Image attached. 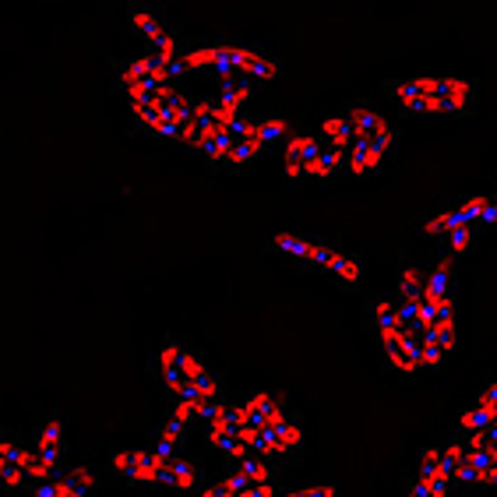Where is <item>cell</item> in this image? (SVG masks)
<instances>
[{"instance_id":"52a82bcc","label":"cell","mask_w":497,"mask_h":497,"mask_svg":"<svg viewBox=\"0 0 497 497\" xmlns=\"http://www.w3.org/2000/svg\"><path fill=\"white\" fill-rule=\"evenodd\" d=\"M272 244L283 250V254H290V258L321 265L325 272H331V276H335L339 283H346V286H357V283H360V261H357L353 254H346V250H335V248H329V244H314V240H307V237H300V233H276Z\"/></svg>"},{"instance_id":"ac0fdd59","label":"cell","mask_w":497,"mask_h":497,"mask_svg":"<svg viewBox=\"0 0 497 497\" xmlns=\"http://www.w3.org/2000/svg\"><path fill=\"white\" fill-rule=\"evenodd\" d=\"M237 469L248 476V483H272L276 476H272V469H268V462L258 456L244 458V462H237Z\"/></svg>"},{"instance_id":"ffe728a7","label":"cell","mask_w":497,"mask_h":497,"mask_svg":"<svg viewBox=\"0 0 497 497\" xmlns=\"http://www.w3.org/2000/svg\"><path fill=\"white\" fill-rule=\"evenodd\" d=\"M462 448H465V452H483V448H491V441H487V427H483V430H469L465 441H462Z\"/></svg>"},{"instance_id":"8992f818","label":"cell","mask_w":497,"mask_h":497,"mask_svg":"<svg viewBox=\"0 0 497 497\" xmlns=\"http://www.w3.org/2000/svg\"><path fill=\"white\" fill-rule=\"evenodd\" d=\"M127 103H131L134 117L149 127V131H156V134L176 141L194 99H187L180 88H173V82H169V85L152 88V92H145V95H138V99H127Z\"/></svg>"},{"instance_id":"8fae6325","label":"cell","mask_w":497,"mask_h":497,"mask_svg":"<svg viewBox=\"0 0 497 497\" xmlns=\"http://www.w3.org/2000/svg\"><path fill=\"white\" fill-rule=\"evenodd\" d=\"M173 78H176L173 68L163 64L156 53L134 57L131 64H124V71H121V85H124L127 99H138V95H145V92H152V88H159V85H169Z\"/></svg>"},{"instance_id":"7c38bea8","label":"cell","mask_w":497,"mask_h":497,"mask_svg":"<svg viewBox=\"0 0 497 497\" xmlns=\"http://www.w3.org/2000/svg\"><path fill=\"white\" fill-rule=\"evenodd\" d=\"M303 441V430L296 420H283L276 427H261V448H258V458H283V456H293Z\"/></svg>"},{"instance_id":"2e32d148","label":"cell","mask_w":497,"mask_h":497,"mask_svg":"<svg viewBox=\"0 0 497 497\" xmlns=\"http://www.w3.org/2000/svg\"><path fill=\"white\" fill-rule=\"evenodd\" d=\"M399 300L402 303H420L423 300V272L413 268V265H406L399 272Z\"/></svg>"},{"instance_id":"d6986e66","label":"cell","mask_w":497,"mask_h":497,"mask_svg":"<svg viewBox=\"0 0 497 497\" xmlns=\"http://www.w3.org/2000/svg\"><path fill=\"white\" fill-rule=\"evenodd\" d=\"M445 240H448V250L452 254H465V250L473 248V240H476V230L473 226H462V230H452Z\"/></svg>"},{"instance_id":"7a4b0ae2","label":"cell","mask_w":497,"mask_h":497,"mask_svg":"<svg viewBox=\"0 0 497 497\" xmlns=\"http://www.w3.org/2000/svg\"><path fill=\"white\" fill-rule=\"evenodd\" d=\"M176 71H215L222 78H250V82H272L279 75V64L250 46H233V42H212V46H194L176 57Z\"/></svg>"},{"instance_id":"5bb4252c","label":"cell","mask_w":497,"mask_h":497,"mask_svg":"<svg viewBox=\"0 0 497 497\" xmlns=\"http://www.w3.org/2000/svg\"><path fill=\"white\" fill-rule=\"evenodd\" d=\"M32 452H36L42 465L57 476V465H60V456H64V427H60V420H57V416H50V420L40 427Z\"/></svg>"},{"instance_id":"7402d4cb","label":"cell","mask_w":497,"mask_h":497,"mask_svg":"<svg viewBox=\"0 0 497 497\" xmlns=\"http://www.w3.org/2000/svg\"><path fill=\"white\" fill-rule=\"evenodd\" d=\"M476 483H483V487H497V465H487V469H480Z\"/></svg>"},{"instance_id":"e0dca14e","label":"cell","mask_w":497,"mask_h":497,"mask_svg":"<svg viewBox=\"0 0 497 497\" xmlns=\"http://www.w3.org/2000/svg\"><path fill=\"white\" fill-rule=\"evenodd\" d=\"M494 413L497 406H483V402H476V406H469L465 413L458 416V427L469 434V430H483V427H491L494 423Z\"/></svg>"},{"instance_id":"3957f363","label":"cell","mask_w":497,"mask_h":497,"mask_svg":"<svg viewBox=\"0 0 497 497\" xmlns=\"http://www.w3.org/2000/svg\"><path fill=\"white\" fill-rule=\"evenodd\" d=\"M156 364H159V374H163L166 392L173 399H219V381L215 374L205 367L202 357H194L187 346L180 342H163L159 353H156Z\"/></svg>"},{"instance_id":"ba28073f","label":"cell","mask_w":497,"mask_h":497,"mask_svg":"<svg viewBox=\"0 0 497 497\" xmlns=\"http://www.w3.org/2000/svg\"><path fill=\"white\" fill-rule=\"evenodd\" d=\"M283 163H286V176H293V180H300V176H331V173L342 169V156L335 149H329L321 138L296 134L283 152Z\"/></svg>"},{"instance_id":"9c48e42d","label":"cell","mask_w":497,"mask_h":497,"mask_svg":"<svg viewBox=\"0 0 497 497\" xmlns=\"http://www.w3.org/2000/svg\"><path fill=\"white\" fill-rule=\"evenodd\" d=\"M462 226H473V230H480V226H497V198L473 194V198H465L458 208H448V212L427 219V222H423V233H427V237H448L452 230H462Z\"/></svg>"},{"instance_id":"6da1fadb","label":"cell","mask_w":497,"mask_h":497,"mask_svg":"<svg viewBox=\"0 0 497 497\" xmlns=\"http://www.w3.org/2000/svg\"><path fill=\"white\" fill-rule=\"evenodd\" d=\"M388 92L413 117H465L476 103V85L465 78H406L388 82Z\"/></svg>"},{"instance_id":"30bf717a","label":"cell","mask_w":497,"mask_h":497,"mask_svg":"<svg viewBox=\"0 0 497 497\" xmlns=\"http://www.w3.org/2000/svg\"><path fill=\"white\" fill-rule=\"evenodd\" d=\"M127 22L134 25V32H138L141 40L149 42V53H156L163 64L173 68V75H180V71H176V57H180V50H176V40H173V32L166 29L163 22H159L149 7H141V4H134V7L127 11Z\"/></svg>"},{"instance_id":"5b68a950","label":"cell","mask_w":497,"mask_h":497,"mask_svg":"<svg viewBox=\"0 0 497 497\" xmlns=\"http://www.w3.org/2000/svg\"><path fill=\"white\" fill-rule=\"evenodd\" d=\"M290 134V124L283 117H261V121H233L230 124V141H226V152L219 159V169H240L250 159H258L268 145H276L279 138Z\"/></svg>"},{"instance_id":"4fadbf2b","label":"cell","mask_w":497,"mask_h":497,"mask_svg":"<svg viewBox=\"0 0 497 497\" xmlns=\"http://www.w3.org/2000/svg\"><path fill=\"white\" fill-rule=\"evenodd\" d=\"M237 410H240V416H244V423H254V427H276V423L290 420L286 406H283V399L272 395V392H254V395H248Z\"/></svg>"},{"instance_id":"277c9868","label":"cell","mask_w":497,"mask_h":497,"mask_svg":"<svg viewBox=\"0 0 497 497\" xmlns=\"http://www.w3.org/2000/svg\"><path fill=\"white\" fill-rule=\"evenodd\" d=\"M113 469H121L131 483H159L169 491H194L198 469L176 456H163L156 448H121L113 456Z\"/></svg>"},{"instance_id":"44dd1931","label":"cell","mask_w":497,"mask_h":497,"mask_svg":"<svg viewBox=\"0 0 497 497\" xmlns=\"http://www.w3.org/2000/svg\"><path fill=\"white\" fill-rule=\"evenodd\" d=\"M283 497H335V487H329V483H321V487H300V491H290V494Z\"/></svg>"},{"instance_id":"9a60e30c","label":"cell","mask_w":497,"mask_h":497,"mask_svg":"<svg viewBox=\"0 0 497 497\" xmlns=\"http://www.w3.org/2000/svg\"><path fill=\"white\" fill-rule=\"evenodd\" d=\"M22 483H29V480H25L22 469H18V445L7 441V438L0 434V487L18 491Z\"/></svg>"},{"instance_id":"603a6c76","label":"cell","mask_w":497,"mask_h":497,"mask_svg":"<svg viewBox=\"0 0 497 497\" xmlns=\"http://www.w3.org/2000/svg\"><path fill=\"white\" fill-rule=\"evenodd\" d=\"M202 497H237V494H230V491H226L222 483H215V487H208V491H205Z\"/></svg>"}]
</instances>
